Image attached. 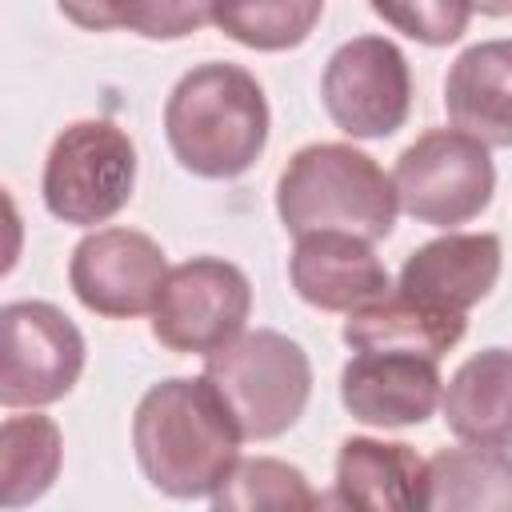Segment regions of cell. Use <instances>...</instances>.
I'll list each match as a JSON object with an SVG mask.
<instances>
[{
  "mask_svg": "<svg viewBox=\"0 0 512 512\" xmlns=\"http://www.w3.org/2000/svg\"><path fill=\"white\" fill-rule=\"evenodd\" d=\"M240 428L204 376L152 384L132 416L136 464L152 488L176 500L212 496L240 460Z\"/></svg>",
  "mask_w": 512,
  "mask_h": 512,
  "instance_id": "1",
  "label": "cell"
},
{
  "mask_svg": "<svg viewBox=\"0 0 512 512\" xmlns=\"http://www.w3.org/2000/svg\"><path fill=\"white\" fill-rule=\"evenodd\" d=\"M164 136L188 172L204 180L244 176L268 144L264 88L240 64H196L164 104Z\"/></svg>",
  "mask_w": 512,
  "mask_h": 512,
  "instance_id": "2",
  "label": "cell"
},
{
  "mask_svg": "<svg viewBox=\"0 0 512 512\" xmlns=\"http://www.w3.org/2000/svg\"><path fill=\"white\" fill-rule=\"evenodd\" d=\"M276 212L292 236L304 232H352L384 240L396 224V188L384 168L352 144L300 148L276 184Z\"/></svg>",
  "mask_w": 512,
  "mask_h": 512,
  "instance_id": "3",
  "label": "cell"
},
{
  "mask_svg": "<svg viewBox=\"0 0 512 512\" xmlns=\"http://www.w3.org/2000/svg\"><path fill=\"white\" fill-rule=\"evenodd\" d=\"M204 380L236 420L244 440L284 436L308 408L312 364L308 352L272 328H252L208 352Z\"/></svg>",
  "mask_w": 512,
  "mask_h": 512,
  "instance_id": "4",
  "label": "cell"
},
{
  "mask_svg": "<svg viewBox=\"0 0 512 512\" xmlns=\"http://www.w3.org/2000/svg\"><path fill=\"white\" fill-rule=\"evenodd\" d=\"M136 188V148L112 120L68 124L44 160V208L64 224H104L112 220Z\"/></svg>",
  "mask_w": 512,
  "mask_h": 512,
  "instance_id": "5",
  "label": "cell"
},
{
  "mask_svg": "<svg viewBox=\"0 0 512 512\" xmlns=\"http://www.w3.org/2000/svg\"><path fill=\"white\" fill-rule=\"evenodd\" d=\"M392 188L400 212L432 228H456L476 220L492 192L496 168L488 144L460 128H428L416 136L392 168Z\"/></svg>",
  "mask_w": 512,
  "mask_h": 512,
  "instance_id": "6",
  "label": "cell"
},
{
  "mask_svg": "<svg viewBox=\"0 0 512 512\" xmlns=\"http://www.w3.org/2000/svg\"><path fill=\"white\" fill-rule=\"evenodd\" d=\"M84 372L80 328L48 300H12L0 312V404L44 408L64 400Z\"/></svg>",
  "mask_w": 512,
  "mask_h": 512,
  "instance_id": "7",
  "label": "cell"
},
{
  "mask_svg": "<svg viewBox=\"0 0 512 512\" xmlns=\"http://www.w3.org/2000/svg\"><path fill=\"white\" fill-rule=\"evenodd\" d=\"M252 312L248 276L216 256H192L176 264L152 308V336L184 356H208L236 340Z\"/></svg>",
  "mask_w": 512,
  "mask_h": 512,
  "instance_id": "8",
  "label": "cell"
},
{
  "mask_svg": "<svg viewBox=\"0 0 512 512\" xmlns=\"http://www.w3.org/2000/svg\"><path fill=\"white\" fill-rule=\"evenodd\" d=\"M324 108L352 140H384L412 112V72L404 52L384 36H352L340 44L320 80Z\"/></svg>",
  "mask_w": 512,
  "mask_h": 512,
  "instance_id": "9",
  "label": "cell"
},
{
  "mask_svg": "<svg viewBox=\"0 0 512 512\" xmlns=\"http://www.w3.org/2000/svg\"><path fill=\"white\" fill-rule=\"evenodd\" d=\"M164 248L136 228H100L88 232L68 260V280L80 304L108 320L144 316L156 308L168 280Z\"/></svg>",
  "mask_w": 512,
  "mask_h": 512,
  "instance_id": "10",
  "label": "cell"
},
{
  "mask_svg": "<svg viewBox=\"0 0 512 512\" xmlns=\"http://www.w3.org/2000/svg\"><path fill=\"white\" fill-rule=\"evenodd\" d=\"M340 400L360 424L408 428L424 424L440 408L444 380L432 356L360 348L340 372Z\"/></svg>",
  "mask_w": 512,
  "mask_h": 512,
  "instance_id": "11",
  "label": "cell"
},
{
  "mask_svg": "<svg viewBox=\"0 0 512 512\" xmlns=\"http://www.w3.org/2000/svg\"><path fill=\"white\" fill-rule=\"evenodd\" d=\"M292 288L304 304L324 312H356L392 292L384 260L372 240L352 232H304L288 256Z\"/></svg>",
  "mask_w": 512,
  "mask_h": 512,
  "instance_id": "12",
  "label": "cell"
},
{
  "mask_svg": "<svg viewBox=\"0 0 512 512\" xmlns=\"http://www.w3.org/2000/svg\"><path fill=\"white\" fill-rule=\"evenodd\" d=\"M500 256V236L492 232H448L420 244L404 260L396 288L436 308L468 312L496 288Z\"/></svg>",
  "mask_w": 512,
  "mask_h": 512,
  "instance_id": "13",
  "label": "cell"
},
{
  "mask_svg": "<svg viewBox=\"0 0 512 512\" xmlns=\"http://www.w3.org/2000/svg\"><path fill=\"white\" fill-rule=\"evenodd\" d=\"M444 108L452 128L488 148H512V40L464 48L448 68Z\"/></svg>",
  "mask_w": 512,
  "mask_h": 512,
  "instance_id": "14",
  "label": "cell"
},
{
  "mask_svg": "<svg viewBox=\"0 0 512 512\" xmlns=\"http://www.w3.org/2000/svg\"><path fill=\"white\" fill-rule=\"evenodd\" d=\"M420 492H424V460L408 444H388L372 436H348L340 444L332 504L408 512L420 508Z\"/></svg>",
  "mask_w": 512,
  "mask_h": 512,
  "instance_id": "15",
  "label": "cell"
},
{
  "mask_svg": "<svg viewBox=\"0 0 512 512\" xmlns=\"http://www.w3.org/2000/svg\"><path fill=\"white\" fill-rule=\"evenodd\" d=\"M468 328V312H448L428 300H416L400 288L384 292L380 300L348 312L344 344L348 348H392V352H420L440 360Z\"/></svg>",
  "mask_w": 512,
  "mask_h": 512,
  "instance_id": "16",
  "label": "cell"
},
{
  "mask_svg": "<svg viewBox=\"0 0 512 512\" xmlns=\"http://www.w3.org/2000/svg\"><path fill=\"white\" fill-rule=\"evenodd\" d=\"M444 424L468 444H512V348H484L468 356L440 400Z\"/></svg>",
  "mask_w": 512,
  "mask_h": 512,
  "instance_id": "17",
  "label": "cell"
},
{
  "mask_svg": "<svg viewBox=\"0 0 512 512\" xmlns=\"http://www.w3.org/2000/svg\"><path fill=\"white\" fill-rule=\"evenodd\" d=\"M420 508L460 512H512V456L496 444L440 448L424 460Z\"/></svg>",
  "mask_w": 512,
  "mask_h": 512,
  "instance_id": "18",
  "label": "cell"
},
{
  "mask_svg": "<svg viewBox=\"0 0 512 512\" xmlns=\"http://www.w3.org/2000/svg\"><path fill=\"white\" fill-rule=\"evenodd\" d=\"M64 440L56 420L32 412V416H8L0 424V504L20 508L40 500L56 472H60Z\"/></svg>",
  "mask_w": 512,
  "mask_h": 512,
  "instance_id": "19",
  "label": "cell"
},
{
  "mask_svg": "<svg viewBox=\"0 0 512 512\" xmlns=\"http://www.w3.org/2000/svg\"><path fill=\"white\" fill-rule=\"evenodd\" d=\"M56 8L76 28H128L148 40H180L212 20V0H56Z\"/></svg>",
  "mask_w": 512,
  "mask_h": 512,
  "instance_id": "20",
  "label": "cell"
},
{
  "mask_svg": "<svg viewBox=\"0 0 512 512\" xmlns=\"http://www.w3.org/2000/svg\"><path fill=\"white\" fill-rule=\"evenodd\" d=\"M324 0H212V24L256 52H284L312 36Z\"/></svg>",
  "mask_w": 512,
  "mask_h": 512,
  "instance_id": "21",
  "label": "cell"
},
{
  "mask_svg": "<svg viewBox=\"0 0 512 512\" xmlns=\"http://www.w3.org/2000/svg\"><path fill=\"white\" fill-rule=\"evenodd\" d=\"M216 508H236V512H256V508H320L324 496L312 492L308 476L296 464L272 460V456H252L236 460L228 476L212 492Z\"/></svg>",
  "mask_w": 512,
  "mask_h": 512,
  "instance_id": "22",
  "label": "cell"
},
{
  "mask_svg": "<svg viewBox=\"0 0 512 512\" xmlns=\"http://www.w3.org/2000/svg\"><path fill=\"white\" fill-rule=\"evenodd\" d=\"M372 12L420 44H452L472 20V0H368Z\"/></svg>",
  "mask_w": 512,
  "mask_h": 512,
  "instance_id": "23",
  "label": "cell"
},
{
  "mask_svg": "<svg viewBox=\"0 0 512 512\" xmlns=\"http://www.w3.org/2000/svg\"><path fill=\"white\" fill-rule=\"evenodd\" d=\"M472 8H480L484 16H512V0H472Z\"/></svg>",
  "mask_w": 512,
  "mask_h": 512,
  "instance_id": "24",
  "label": "cell"
}]
</instances>
